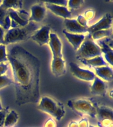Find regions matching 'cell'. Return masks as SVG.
I'll return each instance as SVG.
<instances>
[{
  "instance_id": "obj_1",
  "label": "cell",
  "mask_w": 113,
  "mask_h": 127,
  "mask_svg": "<svg viewBox=\"0 0 113 127\" xmlns=\"http://www.w3.org/2000/svg\"><path fill=\"white\" fill-rule=\"evenodd\" d=\"M7 60L13 72L16 104L21 106L38 103L40 99V60L20 45L10 48Z\"/></svg>"
},
{
  "instance_id": "obj_2",
  "label": "cell",
  "mask_w": 113,
  "mask_h": 127,
  "mask_svg": "<svg viewBox=\"0 0 113 127\" xmlns=\"http://www.w3.org/2000/svg\"><path fill=\"white\" fill-rule=\"evenodd\" d=\"M40 26L38 23L29 22L25 27L10 29L4 36V44L17 43L27 40L37 31Z\"/></svg>"
},
{
  "instance_id": "obj_3",
  "label": "cell",
  "mask_w": 113,
  "mask_h": 127,
  "mask_svg": "<svg viewBox=\"0 0 113 127\" xmlns=\"http://www.w3.org/2000/svg\"><path fill=\"white\" fill-rule=\"evenodd\" d=\"M67 106L79 116L87 115L93 119L96 118L98 105L91 98H79L69 100Z\"/></svg>"
},
{
  "instance_id": "obj_4",
  "label": "cell",
  "mask_w": 113,
  "mask_h": 127,
  "mask_svg": "<svg viewBox=\"0 0 113 127\" xmlns=\"http://www.w3.org/2000/svg\"><path fill=\"white\" fill-rule=\"evenodd\" d=\"M38 109L48 114L57 121H61L65 114L64 105L51 97L44 96L40 99Z\"/></svg>"
},
{
  "instance_id": "obj_5",
  "label": "cell",
  "mask_w": 113,
  "mask_h": 127,
  "mask_svg": "<svg viewBox=\"0 0 113 127\" xmlns=\"http://www.w3.org/2000/svg\"><path fill=\"white\" fill-rule=\"evenodd\" d=\"M76 52L78 60L91 59L97 56H102L101 48L97 43L95 42L91 38L89 34L85 37V40Z\"/></svg>"
},
{
  "instance_id": "obj_6",
  "label": "cell",
  "mask_w": 113,
  "mask_h": 127,
  "mask_svg": "<svg viewBox=\"0 0 113 127\" xmlns=\"http://www.w3.org/2000/svg\"><path fill=\"white\" fill-rule=\"evenodd\" d=\"M8 13L11 19V29L25 27L29 23L28 14L25 10L8 9Z\"/></svg>"
},
{
  "instance_id": "obj_7",
  "label": "cell",
  "mask_w": 113,
  "mask_h": 127,
  "mask_svg": "<svg viewBox=\"0 0 113 127\" xmlns=\"http://www.w3.org/2000/svg\"><path fill=\"white\" fill-rule=\"evenodd\" d=\"M70 71L72 75L77 79L85 81H93L96 77L95 73L91 70L81 68L77 64L71 62L69 64Z\"/></svg>"
},
{
  "instance_id": "obj_8",
  "label": "cell",
  "mask_w": 113,
  "mask_h": 127,
  "mask_svg": "<svg viewBox=\"0 0 113 127\" xmlns=\"http://www.w3.org/2000/svg\"><path fill=\"white\" fill-rule=\"evenodd\" d=\"M112 25H113L112 15L110 13H107L96 23L89 26V27L87 28V32L89 34H91L93 32L111 29H112Z\"/></svg>"
},
{
  "instance_id": "obj_9",
  "label": "cell",
  "mask_w": 113,
  "mask_h": 127,
  "mask_svg": "<svg viewBox=\"0 0 113 127\" xmlns=\"http://www.w3.org/2000/svg\"><path fill=\"white\" fill-rule=\"evenodd\" d=\"M51 28L50 25L41 26L32 35L31 38L39 46H43L48 44L50 34L51 33Z\"/></svg>"
},
{
  "instance_id": "obj_10",
  "label": "cell",
  "mask_w": 113,
  "mask_h": 127,
  "mask_svg": "<svg viewBox=\"0 0 113 127\" xmlns=\"http://www.w3.org/2000/svg\"><path fill=\"white\" fill-rule=\"evenodd\" d=\"M48 44L52 53V59H56V58L63 57L62 43L58 36L54 32H51L50 34Z\"/></svg>"
},
{
  "instance_id": "obj_11",
  "label": "cell",
  "mask_w": 113,
  "mask_h": 127,
  "mask_svg": "<svg viewBox=\"0 0 113 127\" xmlns=\"http://www.w3.org/2000/svg\"><path fill=\"white\" fill-rule=\"evenodd\" d=\"M30 15L28 19V21L33 23H40L44 19L46 14V8L44 3H36L32 6L30 8Z\"/></svg>"
},
{
  "instance_id": "obj_12",
  "label": "cell",
  "mask_w": 113,
  "mask_h": 127,
  "mask_svg": "<svg viewBox=\"0 0 113 127\" xmlns=\"http://www.w3.org/2000/svg\"><path fill=\"white\" fill-rule=\"evenodd\" d=\"M44 5L47 9L50 10V11L56 15L63 18L64 19H71V13L67 7L57 5L55 4L52 3L50 1L44 2Z\"/></svg>"
},
{
  "instance_id": "obj_13",
  "label": "cell",
  "mask_w": 113,
  "mask_h": 127,
  "mask_svg": "<svg viewBox=\"0 0 113 127\" xmlns=\"http://www.w3.org/2000/svg\"><path fill=\"white\" fill-rule=\"evenodd\" d=\"M90 90L92 95L105 97L107 94V86L103 80L96 77L93 81V83L90 87Z\"/></svg>"
},
{
  "instance_id": "obj_14",
  "label": "cell",
  "mask_w": 113,
  "mask_h": 127,
  "mask_svg": "<svg viewBox=\"0 0 113 127\" xmlns=\"http://www.w3.org/2000/svg\"><path fill=\"white\" fill-rule=\"evenodd\" d=\"M51 71L52 74L56 77H60L65 74L66 72V67L63 57L52 59L51 62Z\"/></svg>"
},
{
  "instance_id": "obj_15",
  "label": "cell",
  "mask_w": 113,
  "mask_h": 127,
  "mask_svg": "<svg viewBox=\"0 0 113 127\" xmlns=\"http://www.w3.org/2000/svg\"><path fill=\"white\" fill-rule=\"evenodd\" d=\"M63 35L65 36L67 41L71 44L73 49L77 51L81 46V44L85 40L86 36L83 34H71L63 30Z\"/></svg>"
},
{
  "instance_id": "obj_16",
  "label": "cell",
  "mask_w": 113,
  "mask_h": 127,
  "mask_svg": "<svg viewBox=\"0 0 113 127\" xmlns=\"http://www.w3.org/2000/svg\"><path fill=\"white\" fill-rule=\"evenodd\" d=\"M65 31L71 34H84L87 32V29L79 25L76 19H67L64 21Z\"/></svg>"
},
{
  "instance_id": "obj_17",
  "label": "cell",
  "mask_w": 113,
  "mask_h": 127,
  "mask_svg": "<svg viewBox=\"0 0 113 127\" xmlns=\"http://www.w3.org/2000/svg\"><path fill=\"white\" fill-rule=\"evenodd\" d=\"M99 46L101 48V54H104L105 59L106 60V62L109 63L111 65H113V50L112 48L113 46L107 43L105 40H98Z\"/></svg>"
},
{
  "instance_id": "obj_18",
  "label": "cell",
  "mask_w": 113,
  "mask_h": 127,
  "mask_svg": "<svg viewBox=\"0 0 113 127\" xmlns=\"http://www.w3.org/2000/svg\"><path fill=\"white\" fill-rule=\"evenodd\" d=\"M94 69L95 71V74H96L98 76L97 77H99L101 80L103 79L108 82L113 81V71L111 67L109 65H106L102 67H95Z\"/></svg>"
},
{
  "instance_id": "obj_19",
  "label": "cell",
  "mask_w": 113,
  "mask_h": 127,
  "mask_svg": "<svg viewBox=\"0 0 113 127\" xmlns=\"http://www.w3.org/2000/svg\"><path fill=\"white\" fill-rule=\"evenodd\" d=\"M96 118L98 119V121H103L105 119L113 121V109L106 105L97 106Z\"/></svg>"
},
{
  "instance_id": "obj_20",
  "label": "cell",
  "mask_w": 113,
  "mask_h": 127,
  "mask_svg": "<svg viewBox=\"0 0 113 127\" xmlns=\"http://www.w3.org/2000/svg\"><path fill=\"white\" fill-rule=\"evenodd\" d=\"M79 60L80 62L83 64L84 65H87L89 67H93V68L108 65V64H107V63L106 62V61H105L102 56H97V57L93 58H91V59H81Z\"/></svg>"
},
{
  "instance_id": "obj_21",
  "label": "cell",
  "mask_w": 113,
  "mask_h": 127,
  "mask_svg": "<svg viewBox=\"0 0 113 127\" xmlns=\"http://www.w3.org/2000/svg\"><path fill=\"white\" fill-rule=\"evenodd\" d=\"M0 27L5 31L11 29V19H10L8 10L4 9L0 5Z\"/></svg>"
},
{
  "instance_id": "obj_22",
  "label": "cell",
  "mask_w": 113,
  "mask_h": 127,
  "mask_svg": "<svg viewBox=\"0 0 113 127\" xmlns=\"http://www.w3.org/2000/svg\"><path fill=\"white\" fill-rule=\"evenodd\" d=\"M0 5L5 9H13L15 11L21 10L23 5V2L21 0H15V1H2Z\"/></svg>"
},
{
  "instance_id": "obj_23",
  "label": "cell",
  "mask_w": 113,
  "mask_h": 127,
  "mask_svg": "<svg viewBox=\"0 0 113 127\" xmlns=\"http://www.w3.org/2000/svg\"><path fill=\"white\" fill-rule=\"evenodd\" d=\"M19 120V115L14 110L9 111L4 121L3 127H13Z\"/></svg>"
},
{
  "instance_id": "obj_24",
  "label": "cell",
  "mask_w": 113,
  "mask_h": 127,
  "mask_svg": "<svg viewBox=\"0 0 113 127\" xmlns=\"http://www.w3.org/2000/svg\"><path fill=\"white\" fill-rule=\"evenodd\" d=\"M112 29L108 30H103V31H99L93 32V34H90L91 38L95 41V40H99L102 39L103 38L111 37L112 35Z\"/></svg>"
},
{
  "instance_id": "obj_25",
  "label": "cell",
  "mask_w": 113,
  "mask_h": 127,
  "mask_svg": "<svg viewBox=\"0 0 113 127\" xmlns=\"http://www.w3.org/2000/svg\"><path fill=\"white\" fill-rule=\"evenodd\" d=\"M84 3V1L83 0H70L67 1V8L69 11L71 10L78 9Z\"/></svg>"
},
{
  "instance_id": "obj_26",
  "label": "cell",
  "mask_w": 113,
  "mask_h": 127,
  "mask_svg": "<svg viewBox=\"0 0 113 127\" xmlns=\"http://www.w3.org/2000/svg\"><path fill=\"white\" fill-rule=\"evenodd\" d=\"M13 83V80L8 77L7 75L0 76V89H3L4 87H7Z\"/></svg>"
},
{
  "instance_id": "obj_27",
  "label": "cell",
  "mask_w": 113,
  "mask_h": 127,
  "mask_svg": "<svg viewBox=\"0 0 113 127\" xmlns=\"http://www.w3.org/2000/svg\"><path fill=\"white\" fill-rule=\"evenodd\" d=\"M8 61L7 48L5 44H0V64Z\"/></svg>"
},
{
  "instance_id": "obj_28",
  "label": "cell",
  "mask_w": 113,
  "mask_h": 127,
  "mask_svg": "<svg viewBox=\"0 0 113 127\" xmlns=\"http://www.w3.org/2000/svg\"><path fill=\"white\" fill-rule=\"evenodd\" d=\"M9 113V108L3 109L1 111H0V127H3V124L5 117Z\"/></svg>"
},
{
  "instance_id": "obj_29",
  "label": "cell",
  "mask_w": 113,
  "mask_h": 127,
  "mask_svg": "<svg viewBox=\"0 0 113 127\" xmlns=\"http://www.w3.org/2000/svg\"><path fill=\"white\" fill-rule=\"evenodd\" d=\"M76 21H77V23H78L80 25L82 26L83 27L85 28V29H87V28L89 27L88 21L85 19V18L83 17V15H79L77 16V19H76Z\"/></svg>"
},
{
  "instance_id": "obj_30",
  "label": "cell",
  "mask_w": 113,
  "mask_h": 127,
  "mask_svg": "<svg viewBox=\"0 0 113 127\" xmlns=\"http://www.w3.org/2000/svg\"><path fill=\"white\" fill-rule=\"evenodd\" d=\"M95 15V10L93 9H89L86 11L84 13V15L83 17L85 18V19L87 20V21H91L94 18Z\"/></svg>"
},
{
  "instance_id": "obj_31",
  "label": "cell",
  "mask_w": 113,
  "mask_h": 127,
  "mask_svg": "<svg viewBox=\"0 0 113 127\" xmlns=\"http://www.w3.org/2000/svg\"><path fill=\"white\" fill-rule=\"evenodd\" d=\"M44 127H57V124L54 119L50 118L46 121Z\"/></svg>"
},
{
  "instance_id": "obj_32",
  "label": "cell",
  "mask_w": 113,
  "mask_h": 127,
  "mask_svg": "<svg viewBox=\"0 0 113 127\" xmlns=\"http://www.w3.org/2000/svg\"><path fill=\"white\" fill-rule=\"evenodd\" d=\"M8 70V64L5 63L0 64V76L5 75Z\"/></svg>"
},
{
  "instance_id": "obj_33",
  "label": "cell",
  "mask_w": 113,
  "mask_h": 127,
  "mask_svg": "<svg viewBox=\"0 0 113 127\" xmlns=\"http://www.w3.org/2000/svg\"><path fill=\"white\" fill-rule=\"evenodd\" d=\"M78 125H79V127H89V121L87 118H83L78 122Z\"/></svg>"
},
{
  "instance_id": "obj_34",
  "label": "cell",
  "mask_w": 113,
  "mask_h": 127,
  "mask_svg": "<svg viewBox=\"0 0 113 127\" xmlns=\"http://www.w3.org/2000/svg\"><path fill=\"white\" fill-rule=\"evenodd\" d=\"M67 1H66V0H63V1H50V2H51L52 3L55 4V5H57L67 7Z\"/></svg>"
},
{
  "instance_id": "obj_35",
  "label": "cell",
  "mask_w": 113,
  "mask_h": 127,
  "mask_svg": "<svg viewBox=\"0 0 113 127\" xmlns=\"http://www.w3.org/2000/svg\"><path fill=\"white\" fill-rule=\"evenodd\" d=\"M5 31L0 27V44H4V36L5 34Z\"/></svg>"
},
{
  "instance_id": "obj_36",
  "label": "cell",
  "mask_w": 113,
  "mask_h": 127,
  "mask_svg": "<svg viewBox=\"0 0 113 127\" xmlns=\"http://www.w3.org/2000/svg\"><path fill=\"white\" fill-rule=\"evenodd\" d=\"M67 127H79V125H78V122L76 121H72L71 123H69Z\"/></svg>"
},
{
  "instance_id": "obj_37",
  "label": "cell",
  "mask_w": 113,
  "mask_h": 127,
  "mask_svg": "<svg viewBox=\"0 0 113 127\" xmlns=\"http://www.w3.org/2000/svg\"><path fill=\"white\" fill-rule=\"evenodd\" d=\"M3 109V106H2L1 104V99H0V111H1Z\"/></svg>"
},
{
  "instance_id": "obj_38",
  "label": "cell",
  "mask_w": 113,
  "mask_h": 127,
  "mask_svg": "<svg viewBox=\"0 0 113 127\" xmlns=\"http://www.w3.org/2000/svg\"><path fill=\"white\" fill-rule=\"evenodd\" d=\"M89 127H95V126H93V125H89Z\"/></svg>"
},
{
  "instance_id": "obj_39",
  "label": "cell",
  "mask_w": 113,
  "mask_h": 127,
  "mask_svg": "<svg viewBox=\"0 0 113 127\" xmlns=\"http://www.w3.org/2000/svg\"><path fill=\"white\" fill-rule=\"evenodd\" d=\"M113 127V126H111V127Z\"/></svg>"
}]
</instances>
